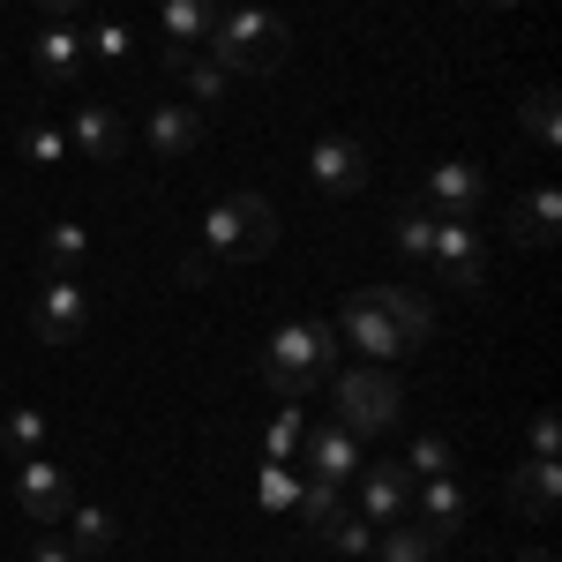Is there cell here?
I'll list each match as a JSON object with an SVG mask.
<instances>
[{
  "instance_id": "cell-1",
  "label": "cell",
  "mask_w": 562,
  "mask_h": 562,
  "mask_svg": "<svg viewBox=\"0 0 562 562\" xmlns=\"http://www.w3.org/2000/svg\"><path fill=\"white\" fill-rule=\"evenodd\" d=\"M285 45L293 38H285V23L270 8H225L211 23V45L203 53H211L225 76H278L285 68Z\"/></svg>"
},
{
  "instance_id": "cell-2",
  "label": "cell",
  "mask_w": 562,
  "mask_h": 562,
  "mask_svg": "<svg viewBox=\"0 0 562 562\" xmlns=\"http://www.w3.org/2000/svg\"><path fill=\"white\" fill-rule=\"evenodd\" d=\"M330 368H338V330L330 323H285L270 338V352H262V383L278 390V397H293V405L315 397Z\"/></svg>"
},
{
  "instance_id": "cell-3",
  "label": "cell",
  "mask_w": 562,
  "mask_h": 562,
  "mask_svg": "<svg viewBox=\"0 0 562 562\" xmlns=\"http://www.w3.org/2000/svg\"><path fill=\"white\" fill-rule=\"evenodd\" d=\"M203 248H211L217 262H256L278 248V211L262 203V195H217L211 217H203Z\"/></svg>"
},
{
  "instance_id": "cell-4",
  "label": "cell",
  "mask_w": 562,
  "mask_h": 562,
  "mask_svg": "<svg viewBox=\"0 0 562 562\" xmlns=\"http://www.w3.org/2000/svg\"><path fill=\"white\" fill-rule=\"evenodd\" d=\"M397 413H405V397L390 368H338V428L346 435H383L397 428Z\"/></svg>"
},
{
  "instance_id": "cell-5",
  "label": "cell",
  "mask_w": 562,
  "mask_h": 562,
  "mask_svg": "<svg viewBox=\"0 0 562 562\" xmlns=\"http://www.w3.org/2000/svg\"><path fill=\"white\" fill-rule=\"evenodd\" d=\"M428 270L442 285H458V293H480V285H487V240H480L473 217H435Z\"/></svg>"
},
{
  "instance_id": "cell-6",
  "label": "cell",
  "mask_w": 562,
  "mask_h": 562,
  "mask_svg": "<svg viewBox=\"0 0 562 562\" xmlns=\"http://www.w3.org/2000/svg\"><path fill=\"white\" fill-rule=\"evenodd\" d=\"M83 323H90L83 278H76V270H53V278L38 285V301H31V330H38L45 346H76V338H83Z\"/></svg>"
},
{
  "instance_id": "cell-7",
  "label": "cell",
  "mask_w": 562,
  "mask_h": 562,
  "mask_svg": "<svg viewBox=\"0 0 562 562\" xmlns=\"http://www.w3.org/2000/svg\"><path fill=\"white\" fill-rule=\"evenodd\" d=\"M307 180H315V195H360V188H368V150H360L352 135H315Z\"/></svg>"
},
{
  "instance_id": "cell-8",
  "label": "cell",
  "mask_w": 562,
  "mask_h": 562,
  "mask_svg": "<svg viewBox=\"0 0 562 562\" xmlns=\"http://www.w3.org/2000/svg\"><path fill=\"white\" fill-rule=\"evenodd\" d=\"M15 503H23V518H31V525H60L68 510H76L68 473L45 465V458H15Z\"/></svg>"
},
{
  "instance_id": "cell-9",
  "label": "cell",
  "mask_w": 562,
  "mask_h": 562,
  "mask_svg": "<svg viewBox=\"0 0 562 562\" xmlns=\"http://www.w3.org/2000/svg\"><path fill=\"white\" fill-rule=\"evenodd\" d=\"M338 338H346V346H360L368 360H375V368H390V360H405V338H397V330L383 323V307L368 301V293H352V301L338 307Z\"/></svg>"
},
{
  "instance_id": "cell-10",
  "label": "cell",
  "mask_w": 562,
  "mask_h": 562,
  "mask_svg": "<svg viewBox=\"0 0 562 562\" xmlns=\"http://www.w3.org/2000/svg\"><path fill=\"white\" fill-rule=\"evenodd\" d=\"M480 203H487V173H480V166L442 158V166L428 173V211H442V217H480Z\"/></svg>"
},
{
  "instance_id": "cell-11",
  "label": "cell",
  "mask_w": 562,
  "mask_h": 562,
  "mask_svg": "<svg viewBox=\"0 0 562 562\" xmlns=\"http://www.w3.org/2000/svg\"><path fill=\"white\" fill-rule=\"evenodd\" d=\"M158 23H166V68L180 53H203L211 45V23H217V0H158Z\"/></svg>"
},
{
  "instance_id": "cell-12",
  "label": "cell",
  "mask_w": 562,
  "mask_h": 562,
  "mask_svg": "<svg viewBox=\"0 0 562 562\" xmlns=\"http://www.w3.org/2000/svg\"><path fill=\"white\" fill-rule=\"evenodd\" d=\"M405 503H413V473H405L397 458L360 473V518H368V525H397V518H405Z\"/></svg>"
},
{
  "instance_id": "cell-13",
  "label": "cell",
  "mask_w": 562,
  "mask_h": 562,
  "mask_svg": "<svg viewBox=\"0 0 562 562\" xmlns=\"http://www.w3.org/2000/svg\"><path fill=\"white\" fill-rule=\"evenodd\" d=\"M83 31H76V23H45L38 38H31V68H38L45 83H76V76H83Z\"/></svg>"
},
{
  "instance_id": "cell-14",
  "label": "cell",
  "mask_w": 562,
  "mask_h": 562,
  "mask_svg": "<svg viewBox=\"0 0 562 562\" xmlns=\"http://www.w3.org/2000/svg\"><path fill=\"white\" fill-rule=\"evenodd\" d=\"M68 135H76V150L98 158V166H113V158L128 150V128H121L113 105H76V113H68Z\"/></svg>"
},
{
  "instance_id": "cell-15",
  "label": "cell",
  "mask_w": 562,
  "mask_h": 562,
  "mask_svg": "<svg viewBox=\"0 0 562 562\" xmlns=\"http://www.w3.org/2000/svg\"><path fill=\"white\" fill-rule=\"evenodd\" d=\"M368 301L383 307V323L405 338V352L413 346H428V330H435V307L413 293V285H368Z\"/></svg>"
},
{
  "instance_id": "cell-16",
  "label": "cell",
  "mask_w": 562,
  "mask_h": 562,
  "mask_svg": "<svg viewBox=\"0 0 562 562\" xmlns=\"http://www.w3.org/2000/svg\"><path fill=\"white\" fill-rule=\"evenodd\" d=\"M301 465H307L315 480H346V473H360V435H346L338 420H330V428H307Z\"/></svg>"
},
{
  "instance_id": "cell-17",
  "label": "cell",
  "mask_w": 562,
  "mask_h": 562,
  "mask_svg": "<svg viewBox=\"0 0 562 562\" xmlns=\"http://www.w3.org/2000/svg\"><path fill=\"white\" fill-rule=\"evenodd\" d=\"M143 135H150L158 158H188V150L203 143V113H195V105H150V113H143Z\"/></svg>"
},
{
  "instance_id": "cell-18",
  "label": "cell",
  "mask_w": 562,
  "mask_h": 562,
  "mask_svg": "<svg viewBox=\"0 0 562 562\" xmlns=\"http://www.w3.org/2000/svg\"><path fill=\"white\" fill-rule=\"evenodd\" d=\"M555 495H562V458H525L510 473V503L525 518H555Z\"/></svg>"
},
{
  "instance_id": "cell-19",
  "label": "cell",
  "mask_w": 562,
  "mask_h": 562,
  "mask_svg": "<svg viewBox=\"0 0 562 562\" xmlns=\"http://www.w3.org/2000/svg\"><path fill=\"white\" fill-rule=\"evenodd\" d=\"M555 225H562V195L555 188H532V195L510 203V240H525V248H548Z\"/></svg>"
},
{
  "instance_id": "cell-20",
  "label": "cell",
  "mask_w": 562,
  "mask_h": 562,
  "mask_svg": "<svg viewBox=\"0 0 562 562\" xmlns=\"http://www.w3.org/2000/svg\"><path fill=\"white\" fill-rule=\"evenodd\" d=\"M420 525H428L435 540H450L458 525H465V487L450 473H435V480H420Z\"/></svg>"
},
{
  "instance_id": "cell-21",
  "label": "cell",
  "mask_w": 562,
  "mask_h": 562,
  "mask_svg": "<svg viewBox=\"0 0 562 562\" xmlns=\"http://www.w3.org/2000/svg\"><path fill=\"white\" fill-rule=\"evenodd\" d=\"M173 76L188 83V105H225V90H233V76L217 68L211 53H180V60H173Z\"/></svg>"
},
{
  "instance_id": "cell-22",
  "label": "cell",
  "mask_w": 562,
  "mask_h": 562,
  "mask_svg": "<svg viewBox=\"0 0 562 562\" xmlns=\"http://www.w3.org/2000/svg\"><path fill=\"white\" fill-rule=\"evenodd\" d=\"M375 555H383V562H435V555H442V540H435L428 525H405V518H397V525L375 532Z\"/></svg>"
},
{
  "instance_id": "cell-23",
  "label": "cell",
  "mask_w": 562,
  "mask_h": 562,
  "mask_svg": "<svg viewBox=\"0 0 562 562\" xmlns=\"http://www.w3.org/2000/svg\"><path fill=\"white\" fill-rule=\"evenodd\" d=\"M301 442H307V413L285 397V405H278V420L262 428V450H270V465H301Z\"/></svg>"
},
{
  "instance_id": "cell-24",
  "label": "cell",
  "mask_w": 562,
  "mask_h": 562,
  "mask_svg": "<svg viewBox=\"0 0 562 562\" xmlns=\"http://www.w3.org/2000/svg\"><path fill=\"white\" fill-rule=\"evenodd\" d=\"M315 540H330V548H338V555H368V548H375V525L360 518V510H346V503H338V510H330V518L315 525Z\"/></svg>"
},
{
  "instance_id": "cell-25",
  "label": "cell",
  "mask_w": 562,
  "mask_h": 562,
  "mask_svg": "<svg viewBox=\"0 0 562 562\" xmlns=\"http://www.w3.org/2000/svg\"><path fill=\"white\" fill-rule=\"evenodd\" d=\"M435 217H442V211H428V203H413V211H397V217H390L397 248H405L413 262H428V248H435Z\"/></svg>"
},
{
  "instance_id": "cell-26",
  "label": "cell",
  "mask_w": 562,
  "mask_h": 562,
  "mask_svg": "<svg viewBox=\"0 0 562 562\" xmlns=\"http://www.w3.org/2000/svg\"><path fill=\"white\" fill-rule=\"evenodd\" d=\"M0 442H8L15 458H38V450H45V413H38V405H15V413L0 420Z\"/></svg>"
},
{
  "instance_id": "cell-27",
  "label": "cell",
  "mask_w": 562,
  "mask_h": 562,
  "mask_svg": "<svg viewBox=\"0 0 562 562\" xmlns=\"http://www.w3.org/2000/svg\"><path fill=\"white\" fill-rule=\"evenodd\" d=\"M83 256H90V233H83V225H68V217H60V225H45V262H53V270H76Z\"/></svg>"
},
{
  "instance_id": "cell-28",
  "label": "cell",
  "mask_w": 562,
  "mask_h": 562,
  "mask_svg": "<svg viewBox=\"0 0 562 562\" xmlns=\"http://www.w3.org/2000/svg\"><path fill=\"white\" fill-rule=\"evenodd\" d=\"M83 53H98V60H128V53H135L128 23H113V15H98V23H83Z\"/></svg>"
},
{
  "instance_id": "cell-29",
  "label": "cell",
  "mask_w": 562,
  "mask_h": 562,
  "mask_svg": "<svg viewBox=\"0 0 562 562\" xmlns=\"http://www.w3.org/2000/svg\"><path fill=\"white\" fill-rule=\"evenodd\" d=\"M68 532H76V548H83V555H98V548H113V532H121V525L105 518V510H98V503H90V510H68Z\"/></svg>"
},
{
  "instance_id": "cell-30",
  "label": "cell",
  "mask_w": 562,
  "mask_h": 562,
  "mask_svg": "<svg viewBox=\"0 0 562 562\" xmlns=\"http://www.w3.org/2000/svg\"><path fill=\"white\" fill-rule=\"evenodd\" d=\"M450 465H458V450H450L442 435H420V442L405 450V473L413 480H435V473H450Z\"/></svg>"
},
{
  "instance_id": "cell-31",
  "label": "cell",
  "mask_w": 562,
  "mask_h": 562,
  "mask_svg": "<svg viewBox=\"0 0 562 562\" xmlns=\"http://www.w3.org/2000/svg\"><path fill=\"white\" fill-rule=\"evenodd\" d=\"M262 510H278V518H285V510H293V503H301V473H293V465H262Z\"/></svg>"
},
{
  "instance_id": "cell-32",
  "label": "cell",
  "mask_w": 562,
  "mask_h": 562,
  "mask_svg": "<svg viewBox=\"0 0 562 562\" xmlns=\"http://www.w3.org/2000/svg\"><path fill=\"white\" fill-rule=\"evenodd\" d=\"M293 510H301L307 525H323L330 510H338V480H315V473H307V480H301V503H293Z\"/></svg>"
},
{
  "instance_id": "cell-33",
  "label": "cell",
  "mask_w": 562,
  "mask_h": 562,
  "mask_svg": "<svg viewBox=\"0 0 562 562\" xmlns=\"http://www.w3.org/2000/svg\"><path fill=\"white\" fill-rule=\"evenodd\" d=\"M23 158H38V166H60V158H68V135L45 128V121H31V128H23Z\"/></svg>"
},
{
  "instance_id": "cell-34",
  "label": "cell",
  "mask_w": 562,
  "mask_h": 562,
  "mask_svg": "<svg viewBox=\"0 0 562 562\" xmlns=\"http://www.w3.org/2000/svg\"><path fill=\"white\" fill-rule=\"evenodd\" d=\"M525 128L540 135V143H555V90H532L525 98Z\"/></svg>"
},
{
  "instance_id": "cell-35",
  "label": "cell",
  "mask_w": 562,
  "mask_h": 562,
  "mask_svg": "<svg viewBox=\"0 0 562 562\" xmlns=\"http://www.w3.org/2000/svg\"><path fill=\"white\" fill-rule=\"evenodd\" d=\"M532 458H562V428H555V413H532Z\"/></svg>"
},
{
  "instance_id": "cell-36",
  "label": "cell",
  "mask_w": 562,
  "mask_h": 562,
  "mask_svg": "<svg viewBox=\"0 0 562 562\" xmlns=\"http://www.w3.org/2000/svg\"><path fill=\"white\" fill-rule=\"evenodd\" d=\"M38 8H45V15H53V23H68V15H83L90 0H38Z\"/></svg>"
},
{
  "instance_id": "cell-37",
  "label": "cell",
  "mask_w": 562,
  "mask_h": 562,
  "mask_svg": "<svg viewBox=\"0 0 562 562\" xmlns=\"http://www.w3.org/2000/svg\"><path fill=\"white\" fill-rule=\"evenodd\" d=\"M31 562H76V555H68L60 540H38V548H31Z\"/></svg>"
},
{
  "instance_id": "cell-38",
  "label": "cell",
  "mask_w": 562,
  "mask_h": 562,
  "mask_svg": "<svg viewBox=\"0 0 562 562\" xmlns=\"http://www.w3.org/2000/svg\"><path fill=\"white\" fill-rule=\"evenodd\" d=\"M495 8H518V0H495Z\"/></svg>"
},
{
  "instance_id": "cell-39",
  "label": "cell",
  "mask_w": 562,
  "mask_h": 562,
  "mask_svg": "<svg viewBox=\"0 0 562 562\" xmlns=\"http://www.w3.org/2000/svg\"><path fill=\"white\" fill-rule=\"evenodd\" d=\"M525 562H548V555H525Z\"/></svg>"
}]
</instances>
